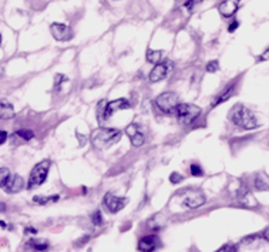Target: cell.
<instances>
[{"instance_id": "1", "label": "cell", "mask_w": 269, "mask_h": 252, "mask_svg": "<svg viewBox=\"0 0 269 252\" xmlns=\"http://www.w3.org/2000/svg\"><path fill=\"white\" fill-rule=\"evenodd\" d=\"M230 120L235 126L244 128V130H254L259 126L255 114L252 113L249 108H246L244 104L233 106L231 113H230Z\"/></svg>"}, {"instance_id": "2", "label": "cell", "mask_w": 269, "mask_h": 252, "mask_svg": "<svg viewBox=\"0 0 269 252\" xmlns=\"http://www.w3.org/2000/svg\"><path fill=\"white\" fill-rule=\"evenodd\" d=\"M121 139V131L115 130V128H100L97 130L93 137H91V143L94 147L97 148H107L113 144L118 143Z\"/></svg>"}, {"instance_id": "3", "label": "cell", "mask_w": 269, "mask_h": 252, "mask_svg": "<svg viewBox=\"0 0 269 252\" xmlns=\"http://www.w3.org/2000/svg\"><path fill=\"white\" fill-rule=\"evenodd\" d=\"M50 165H51V161L50 160H44L41 163L35 165V168L32 170L30 173V177H29V182H27V189H35L37 187H40L46 178L49 176V170Z\"/></svg>"}, {"instance_id": "4", "label": "cell", "mask_w": 269, "mask_h": 252, "mask_svg": "<svg viewBox=\"0 0 269 252\" xmlns=\"http://www.w3.org/2000/svg\"><path fill=\"white\" fill-rule=\"evenodd\" d=\"M175 113L178 117V121L181 124H191L195 121V118L201 114V108L195 104H185L180 103L175 108Z\"/></svg>"}, {"instance_id": "5", "label": "cell", "mask_w": 269, "mask_h": 252, "mask_svg": "<svg viewBox=\"0 0 269 252\" xmlns=\"http://www.w3.org/2000/svg\"><path fill=\"white\" fill-rule=\"evenodd\" d=\"M180 104V97L178 94L172 93V91H167L159 94L158 97L155 99V106L159 111L165 114H171L175 111L177 106Z\"/></svg>"}, {"instance_id": "6", "label": "cell", "mask_w": 269, "mask_h": 252, "mask_svg": "<svg viewBox=\"0 0 269 252\" xmlns=\"http://www.w3.org/2000/svg\"><path fill=\"white\" fill-rule=\"evenodd\" d=\"M50 33H51L53 37L59 40V41H69L74 36L72 27L64 25V23H53L50 26Z\"/></svg>"}, {"instance_id": "7", "label": "cell", "mask_w": 269, "mask_h": 252, "mask_svg": "<svg viewBox=\"0 0 269 252\" xmlns=\"http://www.w3.org/2000/svg\"><path fill=\"white\" fill-rule=\"evenodd\" d=\"M104 207L110 211L111 214H115V213H118V211H121L122 208L127 205V202L128 200L127 198H120V197H115L114 194H111V192H107L106 195H104Z\"/></svg>"}, {"instance_id": "8", "label": "cell", "mask_w": 269, "mask_h": 252, "mask_svg": "<svg viewBox=\"0 0 269 252\" xmlns=\"http://www.w3.org/2000/svg\"><path fill=\"white\" fill-rule=\"evenodd\" d=\"M172 70V63L171 62H164V63H157L155 67L151 70L150 73V81L153 83H157V81H161L164 80L165 77L168 76V73Z\"/></svg>"}, {"instance_id": "9", "label": "cell", "mask_w": 269, "mask_h": 252, "mask_svg": "<svg viewBox=\"0 0 269 252\" xmlns=\"http://www.w3.org/2000/svg\"><path fill=\"white\" fill-rule=\"evenodd\" d=\"M125 134L128 136V139L131 141V144L134 147H141L144 143H146V137L141 131V128L137 126V124H130V126L125 128Z\"/></svg>"}, {"instance_id": "10", "label": "cell", "mask_w": 269, "mask_h": 252, "mask_svg": "<svg viewBox=\"0 0 269 252\" xmlns=\"http://www.w3.org/2000/svg\"><path fill=\"white\" fill-rule=\"evenodd\" d=\"M204 202H205V197H204V194H202L201 191H192V192H190V194L185 197V200H184V205H185L187 208L194 210V208H198V207L204 205Z\"/></svg>"}, {"instance_id": "11", "label": "cell", "mask_w": 269, "mask_h": 252, "mask_svg": "<svg viewBox=\"0 0 269 252\" xmlns=\"http://www.w3.org/2000/svg\"><path fill=\"white\" fill-rule=\"evenodd\" d=\"M127 108H130V101L127 100V99H118V100L107 103V106H106V117L110 118V117H113L115 114V111L127 110Z\"/></svg>"}, {"instance_id": "12", "label": "cell", "mask_w": 269, "mask_h": 252, "mask_svg": "<svg viewBox=\"0 0 269 252\" xmlns=\"http://www.w3.org/2000/svg\"><path fill=\"white\" fill-rule=\"evenodd\" d=\"M25 188V181L20 176H10L7 182L3 185V189L9 194H16Z\"/></svg>"}, {"instance_id": "13", "label": "cell", "mask_w": 269, "mask_h": 252, "mask_svg": "<svg viewBox=\"0 0 269 252\" xmlns=\"http://www.w3.org/2000/svg\"><path fill=\"white\" fill-rule=\"evenodd\" d=\"M159 241L155 235H150V237H143L140 242H138V250L140 251L151 252L155 251L158 248Z\"/></svg>"}, {"instance_id": "14", "label": "cell", "mask_w": 269, "mask_h": 252, "mask_svg": "<svg viewBox=\"0 0 269 252\" xmlns=\"http://www.w3.org/2000/svg\"><path fill=\"white\" fill-rule=\"evenodd\" d=\"M239 6V0H224L220 4L218 10L224 17H231L238 10Z\"/></svg>"}, {"instance_id": "15", "label": "cell", "mask_w": 269, "mask_h": 252, "mask_svg": "<svg viewBox=\"0 0 269 252\" xmlns=\"http://www.w3.org/2000/svg\"><path fill=\"white\" fill-rule=\"evenodd\" d=\"M238 195H239V201L242 202V205H245V207H257L255 198L251 195V192L248 189H241Z\"/></svg>"}, {"instance_id": "16", "label": "cell", "mask_w": 269, "mask_h": 252, "mask_svg": "<svg viewBox=\"0 0 269 252\" xmlns=\"http://www.w3.org/2000/svg\"><path fill=\"white\" fill-rule=\"evenodd\" d=\"M233 93H235V84H231L230 87H227L224 91H222V94H221L217 100L212 103V107H215V106H218V104H221V103L227 101L228 99H231V97L233 96Z\"/></svg>"}, {"instance_id": "17", "label": "cell", "mask_w": 269, "mask_h": 252, "mask_svg": "<svg viewBox=\"0 0 269 252\" xmlns=\"http://www.w3.org/2000/svg\"><path fill=\"white\" fill-rule=\"evenodd\" d=\"M27 247H30L32 250L35 251H46L49 248V244L46 241L36 240V238H32V240L27 242Z\"/></svg>"}, {"instance_id": "18", "label": "cell", "mask_w": 269, "mask_h": 252, "mask_svg": "<svg viewBox=\"0 0 269 252\" xmlns=\"http://www.w3.org/2000/svg\"><path fill=\"white\" fill-rule=\"evenodd\" d=\"M13 115H14V111H13L12 106L9 103L1 101L0 103V117L1 118H12Z\"/></svg>"}, {"instance_id": "19", "label": "cell", "mask_w": 269, "mask_h": 252, "mask_svg": "<svg viewBox=\"0 0 269 252\" xmlns=\"http://www.w3.org/2000/svg\"><path fill=\"white\" fill-rule=\"evenodd\" d=\"M106 106H107V101L101 100L97 104V120L100 124H103L106 121Z\"/></svg>"}, {"instance_id": "20", "label": "cell", "mask_w": 269, "mask_h": 252, "mask_svg": "<svg viewBox=\"0 0 269 252\" xmlns=\"http://www.w3.org/2000/svg\"><path fill=\"white\" fill-rule=\"evenodd\" d=\"M162 59V51L161 50H147V62L153 64H157Z\"/></svg>"}, {"instance_id": "21", "label": "cell", "mask_w": 269, "mask_h": 252, "mask_svg": "<svg viewBox=\"0 0 269 252\" xmlns=\"http://www.w3.org/2000/svg\"><path fill=\"white\" fill-rule=\"evenodd\" d=\"M255 189H258V191H268L269 181L265 180V176H258L255 178Z\"/></svg>"}, {"instance_id": "22", "label": "cell", "mask_w": 269, "mask_h": 252, "mask_svg": "<svg viewBox=\"0 0 269 252\" xmlns=\"http://www.w3.org/2000/svg\"><path fill=\"white\" fill-rule=\"evenodd\" d=\"M57 200H59V195H50V197H38V195H36V197L33 198V201L37 202V204H40V205L49 204V202H56Z\"/></svg>"}, {"instance_id": "23", "label": "cell", "mask_w": 269, "mask_h": 252, "mask_svg": "<svg viewBox=\"0 0 269 252\" xmlns=\"http://www.w3.org/2000/svg\"><path fill=\"white\" fill-rule=\"evenodd\" d=\"M16 136H17L19 139L29 141V140H32L35 137V133H33L32 130H19V131H16Z\"/></svg>"}, {"instance_id": "24", "label": "cell", "mask_w": 269, "mask_h": 252, "mask_svg": "<svg viewBox=\"0 0 269 252\" xmlns=\"http://www.w3.org/2000/svg\"><path fill=\"white\" fill-rule=\"evenodd\" d=\"M10 171L7 168H0V187L3 188V185L7 182V180L10 178Z\"/></svg>"}, {"instance_id": "25", "label": "cell", "mask_w": 269, "mask_h": 252, "mask_svg": "<svg viewBox=\"0 0 269 252\" xmlns=\"http://www.w3.org/2000/svg\"><path fill=\"white\" fill-rule=\"evenodd\" d=\"M69 78L64 76V74H56V77H54V90L56 91H59L61 88V86H63V83H66Z\"/></svg>"}, {"instance_id": "26", "label": "cell", "mask_w": 269, "mask_h": 252, "mask_svg": "<svg viewBox=\"0 0 269 252\" xmlns=\"http://www.w3.org/2000/svg\"><path fill=\"white\" fill-rule=\"evenodd\" d=\"M190 171H191V176H194V177L204 176V170H202V168H201L198 164H191V167H190Z\"/></svg>"}, {"instance_id": "27", "label": "cell", "mask_w": 269, "mask_h": 252, "mask_svg": "<svg viewBox=\"0 0 269 252\" xmlns=\"http://www.w3.org/2000/svg\"><path fill=\"white\" fill-rule=\"evenodd\" d=\"M220 70V63L217 62V60H212V62H209L207 64V72L208 73H215V72H218Z\"/></svg>"}, {"instance_id": "28", "label": "cell", "mask_w": 269, "mask_h": 252, "mask_svg": "<svg viewBox=\"0 0 269 252\" xmlns=\"http://www.w3.org/2000/svg\"><path fill=\"white\" fill-rule=\"evenodd\" d=\"M220 252H236L238 251V245H233V244H227L224 247H221Z\"/></svg>"}, {"instance_id": "29", "label": "cell", "mask_w": 269, "mask_h": 252, "mask_svg": "<svg viewBox=\"0 0 269 252\" xmlns=\"http://www.w3.org/2000/svg\"><path fill=\"white\" fill-rule=\"evenodd\" d=\"M91 221H93V224L94 225H101V222H103V216H101V213L100 211H96L94 214L91 215Z\"/></svg>"}, {"instance_id": "30", "label": "cell", "mask_w": 269, "mask_h": 252, "mask_svg": "<svg viewBox=\"0 0 269 252\" xmlns=\"http://www.w3.org/2000/svg\"><path fill=\"white\" fill-rule=\"evenodd\" d=\"M184 180L183 176H180L178 173H172L171 177H170V181H171L172 184H178V182H181Z\"/></svg>"}, {"instance_id": "31", "label": "cell", "mask_w": 269, "mask_h": 252, "mask_svg": "<svg viewBox=\"0 0 269 252\" xmlns=\"http://www.w3.org/2000/svg\"><path fill=\"white\" fill-rule=\"evenodd\" d=\"M199 3H202V0H188V1L185 3V7H187L188 10H192L196 4H199Z\"/></svg>"}, {"instance_id": "32", "label": "cell", "mask_w": 269, "mask_h": 252, "mask_svg": "<svg viewBox=\"0 0 269 252\" xmlns=\"http://www.w3.org/2000/svg\"><path fill=\"white\" fill-rule=\"evenodd\" d=\"M238 26H239V22H238V20H233L232 23L230 25V27H228L230 33H232V32H235V29H238Z\"/></svg>"}, {"instance_id": "33", "label": "cell", "mask_w": 269, "mask_h": 252, "mask_svg": "<svg viewBox=\"0 0 269 252\" xmlns=\"http://www.w3.org/2000/svg\"><path fill=\"white\" fill-rule=\"evenodd\" d=\"M267 60H269V49L267 51H264L261 54V57H259V62H267Z\"/></svg>"}, {"instance_id": "34", "label": "cell", "mask_w": 269, "mask_h": 252, "mask_svg": "<svg viewBox=\"0 0 269 252\" xmlns=\"http://www.w3.org/2000/svg\"><path fill=\"white\" fill-rule=\"evenodd\" d=\"M6 140H7V133L0 130V145H1L3 143H6Z\"/></svg>"}, {"instance_id": "35", "label": "cell", "mask_w": 269, "mask_h": 252, "mask_svg": "<svg viewBox=\"0 0 269 252\" xmlns=\"http://www.w3.org/2000/svg\"><path fill=\"white\" fill-rule=\"evenodd\" d=\"M264 238H265V240H267L269 242V227L267 228L265 231H264Z\"/></svg>"}, {"instance_id": "36", "label": "cell", "mask_w": 269, "mask_h": 252, "mask_svg": "<svg viewBox=\"0 0 269 252\" xmlns=\"http://www.w3.org/2000/svg\"><path fill=\"white\" fill-rule=\"evenodd\" d=\"M6 211V205L3 202H0V213H4Z\"/></svg>"}, {"instance_id": "37", "label": "cell", "mask_w": 269, "mask_h": 252, "mask_svg": "<svg viewBox=\"0 0 269 252\" xmlns=\"http://www.w3.org/2000/svg\"><path fill=\"white\" fill-rule=\"evenodd\" d=\"M26 232H32V234H36L37 231L35 228H26Z\"/></svg>"}, {"instance_id": "38", "label": "cell", "mask_w": 269, "mask_h": 252, "mask_svg": "<svg viewBox=\"0 0 269 252\" xmlns=\"http://www.w3.org/2000/svg\"><path fill=\"white\" fill-rule=\"evenodd\" d=\"M0 227H1V228H6V224H4L3 221H0Z\"/></svg>"}, {"instance_id": "39", "label": "cell", "mask_w": 269, "mask_h": 252, "mask_svg": "<svg viewBox=\"0 0 269 252\" xmlns=\"http://www.w3.org/2000/svg\"><path fill=\"white\" fill-rule=\"evenodd\" d=\"M0 44H1V36H0Z\"/></svg>"}]
</instances>
